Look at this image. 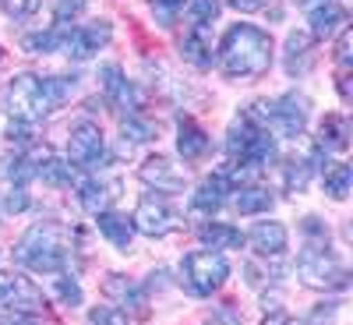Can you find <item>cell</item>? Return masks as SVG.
<instances>
[{"instance_id":"30bf717a","label":"cell","mask_w":353,"mask_h":325,"mask_svg":"<svg viewBox=\"0 0 353 325\" xmlns=\"http://www.w3.org/2000/svg\"><path fill=\"white\" fill-rule=\"evenodd\" d=\"M131 223H134V230L149 233V237H166V233H173L176 226H181V216H176L159 195H145V198L138 201Z\"/></svg>"},{"instance_id":"e575fe53","label":"cell","mask_w":353,"mask_h":325,"mask_svg":"<svg viewBox=\"0 0 353 325\" xmlns=\"http://www.w3.org/2000/svg\"><path fill=\"white\" fill-rule=\"evenodd\" d=\"M205 325H244V318H241V311H237V308L223 304V308H216L209 318H205Z\"/></svg>"},{"instance_id":"e0dca14e","label":"cell","mask_w":353,"mask_h":325,"mask_svg":"<svg viewBox=\"0 0 353 325\" xmlns=\"http://www.w3.org/2000/svg\"><path fill=\"white\" fill-rule=\"evenodd\" d=\"M96 226H99V233L117 248V251H128L131 248V241H134V223L128 219V216H121V213H96Z\"/></svg>"},{"instance_id":"f1b7e54d","label":"cell","mask_w":353,"mask_h":325,"mask_svg":"<svg viewBox=\"0 0 353 325\" xmlns=\"http://www.w3.org/2000/svg\"><path fill=\"white\" fill-rule=\"evenodd\" d=\"M311 170H314L311 159H290L286 163V188L290 191H304L307 181H311Z\"/></svg>"},{"instance_id":"6da1fadb","label":"cell","mask_w":353,"mask_h":325,"mask_svg":"<svg viewBox=\"0 0 353 325\" xmlns=\"http://www.w3.org/2000/svg\"><path fill=\"white\" fill-rule=\"evenodd\" d=\"M74 78H61V75H50V78H39V75H18L4 85L0 92V106L11 113V121H21V124H36L43 117H50L57 106H61L71 92H74Z\"/></svg>"},{"instance_id":"d6986e66","label":"cell","mask_w":353,"mask_h":325,"mask_svg":"<svg viewBox=\"0 0 353 325\" xmlns=\"http://www.w3.org/2000/svg\"><path fill=\"white\" fill-rule=\"evenodd\" d=\"M307 21H311V36H318V39H329V36H336V32H343L346 28V11L339 8V4H318V8H311V14H307Z\"/></svg>"},{"instance_id":"44dd1931","label":"cell","mask_w":353,"mask_h":325,"mask_svg":"<svg viewBox=\"0 0 353 325\" xmlns=\"http://www.w3.org/2000/svg\"><path fill=\"white\" fill-rule=\"evenodd\" d=\"M233 191H237V195H233V209H237L241 216L269 213L272 205H276L272 191H265V188H254V184H248V188H233Z\"/></svg>"},{"instance_id":"f546056e","label":"cell","mask_w":353,"mask_h":325,"mask_svg":"<svg viewBox=\"0 0 353 325\" xmlns=\"http://www.w3.org/2000/svg\"><path fill=\"white\" fill-rule=\"evenodd\" d=\"M8 177L21 188L25 181H32V177H36V159L32 156H11L8 159Z\"/></svg>"},{"instance_id":"7402d4cb","label":"cell","mask_w":353,"mask_h":325,"mask_svg":"<svg viewBox=\"0 0 353 325\" xmlns=\"http://www.w3.org/2000/svg\"><path fill=\"white\" fill-rule=\"evenodd\" d=\"M198 241L209 244V248H241L244 244V233L237 226H226V223H205L198 230Z\"/></svg>"},{"instance_id":"ba28073f","label":"cell","mask_w":353,"mask_h":325,"mask_svg":"<svg viewBox=\"0 0 353 325\" xmlns=\"http://www.w3.org/2000/svg\"><path fill=\"white\" fill-rule=\"evenodd\" d=\"M0 308L4 311H21V315H39L46 308V297L36 283H28L25 276L0 273Z\"/></svg>"},{"instance_id":"60d3db41","label":"cell","mask_w":353,"mask_h":325,"mask_svg":"<svg viewBox=\"0 0 353 325\" xmlns=\"http://www.w3.org/2000/svg\"><path fill=\"white\" fill-rule=\"evenodd\" d=\"M0 325H39L32 315H21V311H4L0 315Z\"/></svg>"},{"instance_id":"8fae6325","label":"cell","mask_w":353,"mask_h":325,"mask_svg":"<svg viewBox=\"0 0 353 325\" xmlns=\"http://www.w3.org/2000/svg\"><path fill=\"white\" fill-rule=\"evenodd\" d=\"M110 25H81V28H71V32H64L61 39V50L71 57V61H88V57H96V50H103L110 43Z\"/></svg>"},{"instance_id":"277c9868","label":"cell","mask_w":353,"mask_h":325,"mask_svg":"<svg viewBox=\"0 0 353 325\" xmlns=\"http://www.w3.org/2000/svg\"><path fill=\"white\" fill-rule=\"evenodd\" d=\"M226 156L237 170H248V173L265 170L276 159V138L269 135V128L254 124V117L244 113L226 135Z\"/></svg>"},{"instance_id":"4316f807","label":"cell","mask_w":353,"mask_h":325,"mask_svg":"<svg viewBox=\"0 0 353 325\" xmlns=\"http://www.w3.org/2000/svg\"><path fill=\"white\" fill-rule=\"evenodd\" d=\"M121 135H124L128 145H134V141H152V124H145L138 113H128V117H121Z\"/></svg>"},{"instance_id":"52a82bcc","label":"cell","mask_w":353,"mask_h":325,"mask_svg":"<svg viewBox=\"0 0 353 325\" xmlns=\"http://www.w3.org/2000/svg\"><path fill=\"white\" fill-rule=\"evenodd\" d=\"M181 273H184V283H188L191 293H198V297H209V293H216V290L226 283L230 265H226V258L216 255V251H194V255L184 258Z\"/></svg>"},{"instance_id":"74e56055","label":"cell","mask_w":353,"mask_h":325,"mask_svg":"<svg viewBox=\"0 0 353 325\" xmlns=\"http://www.w3.org/2000/svg\"><path fill=\"white\" fill-rule=\"evenodd\" d=\"M4 209L8 213H25L28 209V191L25 188H11L8 198H4Z\"/></svg>"},{"instance_id":"8992f818","label":"cell","mask_w":353,"mask_h":325,"mask_svg":"<svg viewBox=\"0 0 353 325\" xmlns=\"http://www.w3.org/2000/svg\"><path fill=\"white\" fill-rule=\"evenodd\" d=\"M251 117H261L283 138H297V135H304V124H307V99L290 92V96L272 99V103H254Z\"/></svg>"},{"instance_id":"3957f363","label":"cell","mask_w":353,"mask_h":325,"mask_svg":"<svg viewBox=\"0 0 353 325\" xmlns=\"http://www.w3.org/2000/svg\"><path fill=\"white\" fill-rule=\"evenodd\" d=\"M14 258L32 273L57 276L68 269V230L61 223H36L14 248Z\"/></svg>"},{"instance_id":"603a6c76","label":"cell","mask_w":353,"mask_h":325,"mask_svg":"<svg viewBox=\"0 0 353 325\" xmlns=\"http://www.w3.org/2000/svg\"><path fill=\"white\" fill-rule=\"evenodd\" d=\"M311 64V36L307 32H290L286 39V75H301Z\"/></svg>"},{"instance_id":"d590c367","label":"cell","mask_w":353,"mask_h":325,"mask_svg":"<svg viewBox=\"0 0 353 325\" xmlns=\"http://www.w3.org/2000/svg\"><path fill=\"white\" fill-rule=\"evenodd\" d=\"M0 8H4L11 18H28V14H36L39 0H0Z\"/></svg>"},{"instance_id":"836d02e7","label":"cell","mask_w":353,"mask_h":325,"mask_svg":"<svg viewBox=\"0 0 353 325\" xmlns=\"http://www.w3.org/2000/svg\"><path fill=\"white\" fill-rule=\"evenodd\" d=\"M184 4H188V0H152V11H156L159 25H173Z\"/></svg>"},{"instance_id":"ffe728a7","label":"cell","mask_w":353,"mask_h":325,"mask_svg":"<svg viewBox=\"0 0 353 325\" xmlns=\"http://www.w3.org/2000/svg\"><path fill=\"white\" fill-rule=\"evenodd\" d=\"M103 293L110 301H117L121 308H134V311H145V290L138 286V283H131L128 276H110L106 283H103Z\"/></svg>"},{"instance_id":"1f68e13d","label":"cell","mask_w":353,"mask_h":325,"mask_svg":"<svg viewBox=\"0 0 353 325\" xmlns=\"http://www.w3.org/2000/svg\"><path fill=\"white\" fill-rule=\"evenodd\" d=\"M57 297H61L68 308H78L81 304V290H78V283L68 273H57Z\"/></svg>"},{"instance_id":"5bb4252c","label":"cell","mask_w":353,"mask_h":325,"mask_svg":"<svg viewBox=\"0 0 353 325\" xmlns=\"http://www.w3.org/2000/svg\"><path fill=\"white\" fill-rule=\"evenodd\" d=\"M138 177L149 188H156V191H181L184 188V170H176L170 159H163V156H149L141 163V170H138Z\"/></svg>"},{"instance_id":"9a60e30c","label":"cell","mask_w":353,"mask_h":325,"mask_svg":"<svg viewBox=\"0 0 353 325\" xmlns=\"http://www.w3.org/2000/svg\"><path fill=\"white\" fill-rule=\"evenodd\" d=\"M117 195H121V181H81L78 188V201H81V209L85 213H106L110 205L117 201Z\"/></svg>"},{"instance_id":"7a4b0ae2","label":"cell","mask_w":353,"mask_h":325,"mask_svg":"<svg viewBox=\"0 0 353 325\" xmlns=\"http://www.w3.org/2000/svg\"><path fill=\"white\" fill-rule=\"evenodd\" d=\"M272 64V39L254 25H233L219 46V68L230 78H261Z\"/></svg>"},{"instance_id":"7c38bea8","label":"cell","mask_w":353,"mask_h":325,"mask_svg":"<svg viewBox=\"0 0 353 325\" xmlns=\"http://www.w3.org/2000/svg\"><path fill=\"white\" fill-rule=\"evenodd\" d=\"M230 191H233V181H230L226 173H212V177H205L201 188L191 195V213H205V216L219 213L223 205H226V198H230Z\"/></svg>"},{"instance_id":"cb8c5ba5","label":"cell","mask_w":353,"mask_h":325,"mask_svg":"<svg viewBox=\"0 0 353 325\" xmlns=\"http://www.w3.org/2000/svg\"><path fill=\"white\" fill-rule=\"evenodd\" d=\"M321 145L325 149H346L350 145V124H346V117H339V113H332V117H325L321 121Z\"/></svg>"},{"instance_id":"ac0fdd59","label":"cell","mask_w":353,"mask_h":325,"mask_svg":"<svg viewBox=\"0 0 353 325\" xmlns=\"http://www.w3.org/2000/svg\"><path fill=\"white\" fill-rule=\"evenodd\" d=\"M176 152H181L184 159H201L205 152H209V135H205L191 117H181V121H176Z\"/></svg>"},{"instance_id":"484cf974","label":"cell","mask_w":353,"mask_h":325,"mask_svg":"<svg viewBox=\"0 0 353 325\" xmlns=\"http://www.w3.org/2000/svg\"><path fill=\"white\" fill-rule=\"evenodd\" d=\"M181 50H184V57H188V61H191V64H198V68L212 64V53H209V46H205V39H201V28H194L191 36H184Z\"/></svg>"},{"instance_id":"b9f144b4","label":"cell","mask_w":353,"mask_h":325,"mask_svg":"<svg viewBox=\"0 0 353 325\" xmlns=\"http://www.w3.org/2000/svg\"><path fill=\"white\" fill-rule=\"evenodd\" d=\"M261 325H307V322H293V318H290V315H283V311H269Z\"/></svg>"},{"instance_id":"4fadbf2b","label":"cell","mask_w":353,"mask_h":325,"mask_svg":"<svg viewBox=\"0 0 353 325\" xmlns=\"http://www.w3.org/2000/svg\"><path fill=\"white\" fill-rule=\"evenodd\" d=\"M103 78V92H106V103L117 106V110H128V113H138V92L131 88V81L121 75V68L117 64H106L99 71Z\"/></svg>"},{"instance_id":"7bdbcfd3","label":"cell","mask_w":353,"mask_h":325,"mask_svg":"<svg viewBox=\"0 0 353 325\" xmlns=\"http://www.w3.org/2000/svg\"><path fill=\"white\" fill-rule=\"evenodd\" d=\"M304 8H314V4H329V0H301Z\"/></svg>"},{"instance_id":"f35d334b","label":"cell","mask_w":353,"mask_h":325,"mask_svg":"<svg viewBox=\"0 0 353 325\" xmlns=\"http://www.w3.org/2000/svg\"><path fill=\"white\" fill-rule=\"evenodd\" d=\"M350 46H353V36H350V28H343V32H339V46H336L339 71H346V64H350Z\"/></svg>"},{"instance_id":"d6a6232c","label":"cell","mask_w":353,"mask_h":325,"mask_svg":"<svg viewBox=\"0 0 353 325\" xmlns=\"http://www.w3.org/2000/svg\"><path fill=\"white\" fill-rule=\"evenodd\" d=\"M88 325H128V315L121 308H92L88 311Z\"/></svg>"},{"instance_id":"4dcf8cb0","label":"cell","mask_w":353,"mask_h":325,"mask_svg":"<svg viewBox=\"0 0 353 325\" xmlns=\"http://www.w3.org/2000/svg\"><path fill=\"white\" fill-rule=\"evenodd\" d=\"M188 11H191L194 25H198V28H205V25H212V21H216L219 4H216V0H188Z\"/></svg>"},{"instance_id":"9c48e42d","label":"cell","mask_w":353,"mask_h":325,"mask_svg":"<svg viewBox=\"0 0 353 325\" xmlns=\"http://www.w3.org/2000/svg\"><path fill=\"white\" fill-rule=\"evenodd\" d=\"M68 163L71 166H85V170H96V166H106V141H103V131L96 124H78L68 138Z\"/></svg>"},{"instance_id":"8d00e7d4","label":"cell","mask_w":353,"mask_h":325,"mask_svg":"<svg viewBox=\"0 0 353 325\" xmlns=\"http://www.w3.org/2000/svg\"><path fill=\"white\" fill-rule=\"evenodd\" d=\"M85 8H88V0H57V4H53V11H57V21H68V18L81 14Z\"/></svg>"},{"instance_id":"2e32d148","label":"cell","mask_w":353,"mask_h":325,"mask_svg":"<svg viewBox=\"0 0 353 325\" xmlns=\"http://www.w3.org/2000/svg\"><path fill=\"white\" fill-rule=\"evenodd\" d=\"M244 241H251V248L258 251V255H283L286 251V226L283 223H276V219H269V223H254V230L248 233Z\"/></svg>"},{"instance_id":"ee69618b","label":"cell","mask_w":353,"mask_h":325,"mask_svg":"<svg viewBox=\"0 0 353 325\" xmlns=\"http://www.w3.org/2000/svg\"><path fill=\"white\" fill-rule=\"evenodd\" d=\"M0 61H4V50H0Z\"/></svg>"},{"instance_id":"83f0119b","label":"cell","mask_w":353,"mask_h":325,"mask_svg":"<svg viewBox=\"0 0 353 325\" xmlns=\"http://www.w3.org/2000/svg\"><path fill=\"white\" fill-rule=\"evenodd\" d=\"M61 39L64 32H57V28H50V32H36V36H25L21 46L28 53H53V50H61Z\"/></svg>"},{"instance_id":"d4e9b609","label":"cell","mask_w":353,"mask_h":325,"mask_svg":"<svg viewBox=\"0 0 353 325\" xmlns=\"http://www.w3.org/2000/svg\"><path fill=\"white\" fill-rule=\"evenodd\" d=\"M350 181H353V170L346 163H336L332 170H325V191H329V198L343 201L350 195Z\"/></svg>"},{"instance_id":"5b68a950","label":"cell","mask_w":353,"mask_h":325,"mask_svg":"<svg viewBox=\"0 0 353 325\" xmlns=\"http://www.w3.org/2000/svg\"><path fill=\"white\" fill-rule=\"evenodd\" d=\"M297 276L304 286H314V290H336V286H346V269L343 262L329 251V241L321 244H307L297 258Z\"/></svg>"},{"instance_id":"ab89813d","label":"cell","mask_w":353,"mask_h":325,"mask_svg":"<svg viewBox=\"0 0 353 325\" xmlns=\"http://www.w3.org/2000/svg\"><path fill=\"white\" fill-rule=\"evenodd\" d=\"M226 4L233 8V11H241V14H254V11H261L269 0H226Z\"/></svg>"}]
</instances>
